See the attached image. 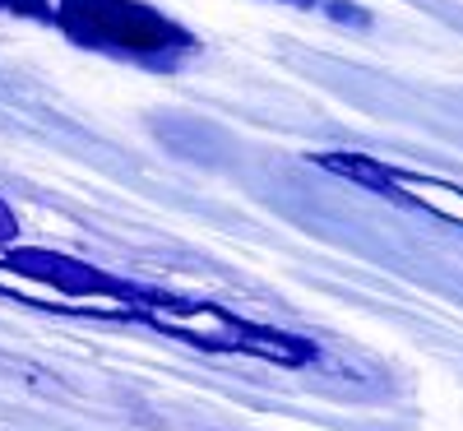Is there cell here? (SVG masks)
I'll list each match as a JSON object with an SVG mask.
<instances>
[{
	"mask_svg": "<svg viewBox=\"0 0 463 431\" xmlns=\"http://www.w3.org/2000/svg\"><path fill=\"white\" fill-rule=\"evenodd\" d=\"M144 316L153 325H163L167 334L176 339H190L209 352H255V358H269V362H283V367H297L311 358V348L288 339V334H274V330H260V325H246L227 311L209 306V302H144Z\"/></svg>",
	"mask_w": 463,
	"mask_h": 431,
	"instance_id": "obj_1",
	"label": "cell"
},
{
	"mask_svg": "<svg viewBox=\"0 0 463 431\" xmlns=\"http://www.w3.org/2000/svg\"><path fill=\"white\" fill-rule=\"evenodd\" d=\"M14 227H19V223H14V214H10L5 205H0V242H10V237H14Z\"/></svg>",
	"mask_w": 463,
	"mask_h": 431,
	"instance_id": "obj_3",
	"label": "cell"
},
{
	"mask_svg": "<svg viewBox=\"0 0 463 431\" xmlns=\"http://www.w3.org/2000/svg\"><path fill=\"white\" fill-rule=\"evenodd\" d=\"M320 168L343 172V177H353L371 190H390L399 200H412L427 214H440V218L463 227V190L458 186H445V181H431V177H408V172H394V168H380L371 158H357V153H325Z\"/></svg>",
	"mask_w": 463,
	"mask_h": 431,
	"instance_id": "obj_2",
	"label": "cell"
}]
</instances>
